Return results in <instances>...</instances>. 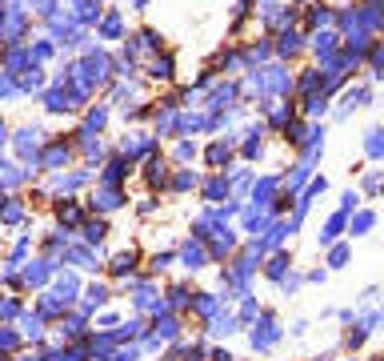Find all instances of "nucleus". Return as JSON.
Wrapping results in <instances>:
<instances>
[{
	"mask_svg": "<svg viewBox=\"0 0 384 361\" xmlns=\"http://www.w3.org/2000/svg\"><path fill=\"white\" fill-rule=\"evenodd\" d=\"M372 225H376V213H372V209H361V213L348 217V233H352V237H364Z\"/></svg>",
	"mask_w": 384,
	"mask_h": 361,
	"instance_id": "f03ea898",
	"label": "nucleus"
},
{
	"mask_svg": "<svg viewBox=\"0 0 384 361\" xmlns=\"http://www.w3.org/2000/svg\"><path fill=\"white\" fill-rule=\"evenodd\" d=\"M212 361H236V358H232L228 349H216V353H212Z\"/></svg>",
	"mask_w": 384,
	"mask_h": 361,
	"instance_id": "6e6552de",
	"label": "nucleus"
},
{
	"mask_svg": "<svg viewBox=\"0 0 384 361\" xmlns=\"http://www.w3.org/2000/svg\"><path fill=\"white\" fill-rule=\"evenodd\" d=\"M133 265H136V257H133V253H120V257L113 261V273H128Z\"/></svg>",
	"mask_w": 384,
	"mask_h": 361,
	"instance_id": "0eeeda50",
	"label": "nucleus"
},
{
	"mask_svg": "<svg viewBox=\"0 0 384 361\" xmlns=\"http://www.w3.org/2000/svg\"><path fill=\"white\" fill-rule=\"evenodd\" d=\"M368 361H384V353H376V358H368Z\"/></svg>",
	"mask_w": 384,
	"mask_h": 361,
	"instance_id": "9d476101",
	"label": "nucleus"
},
{
	"mask_svg": "<svg viewBox=\"0 0 384 361\" xmlns=\"http://www.w3.org/2000/svg\"><path fill=\"white\" fill-rule=\"evenodd\" d=\"M357 205H361V193H344V197H340V213H352V209H357Z\"/></svg>",
	"mask_w": 384,
	"mask_h": 361,
	"instance_id": "423d86ee",
	"label": "nucleus"
},
{
	"mask_svg": "<svg viewBox=\"0 0 384 361\" xmlns=\"http://www.w3.org/2000/svg\"><path fill=\"white\" fill-rule=\"evenodd\" d=\"M348 229V213H332L328 221H324V233H320V245L328 249V245H337V237Z\"/></svg>",
	"mask_w": 384,
	"mask_h": 361,
	"instance_id": "f257e3e1",
	"label": "nucleus"
},
{
	"mask_svg": "<svg viewBox=\"0 0 384 361\" xmlns=\"http://www.w3.org/2000/svg\"><path fill=\"white\" fill-rule=\"evenodd\" d=\"M313 361H332V353H320V358H313Z\"/></svg>",
	"mask_w": 384,
	"mask_h": 361,
	"instance_id": "1a4fd4ad",
	"label": "nucleus"
},
{
	"mask_svg": "<svg viewBox=\"0 0 384 361\" xmlns=\"http://www.w3.org/2000/svg\"><path fill=\"white\" fill-rule=\"evenodd\" d=\"M328 265H332V269H344V265H348V245H328Z\"/></svg>",
	"mask_w": 384,
	"mask_h": 361,
	"instance_id": "39448f33",
	"label": "nucleus"
},
{
	"mask_svg": "<svg viewBox=\"0 0 384 361\" xmlns=\"http://www.w3.org/2000/svg\"><path fill=\"white\" fill-rule=\"evenodd\" d=\"M368 333H372V329H368V325H357V321H352V325H348V333H344V341H340V345H344V349H361L364 341H368Z\"/></svg>",
	"mask_w": 384,
	"mask_h": 361,
	"instance_id": "20e7f679",
	"label": "nucleus"
},
{
	"mask_svg": "<svg viewBox=\"0 0 384 361\" xmlns=\"http://www.w3.org/2000/svg\"><path fill=\"white\" fill-rule=\"evenodd\" d=\"M289 269H293V257H289V253H276L264 273H269V281H284V277H289Z\"/></svg>",
	"mask_w": 384,
	"mask_h": 361,
	"instance_id": "7ed1b4c3",
	"label": "nucleus"
}]
</instances>
